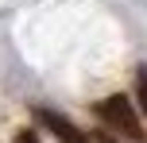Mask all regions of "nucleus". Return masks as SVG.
<instances>
[{
	"label": "nucleus",
	"instance_id": "1",
	"mask_svg": "<svg viewBox=\"0 0 147 143\" xmlns=\"http://www.w3.org/2000/svg\"><path fill=\"white\" fill-rule=\"evenodd\" d=\"M97 116H101V124L112 132H120V139L128 143H147V128L140 120V112H136V101L124 97V93H109L105 101H97Z\"/></svg>",
	"mask_w": 147,
	"mask_h": 143
},
{
	"label": "nucleus",
	"instance_id": "2",
	"mask_svg": "<svg viewBox=\"0 0 147 143\" xmlns=\"http://www.w3.org/2000/svg\"><path fill=\"white\" fill-rule=\"evenodd\" d=\"M35 120L43 124V128L51 132L58 143H93V139H89V132H81L78 124L70 120V116L54 112V108H35Z\"/></svg>",
	"mask_w": 147,
	"mask_h": 143
},
{
	"label": "nucleus",
	"instance_id": "3",
	"mask_svg": "<svg viewBox=\"0 0 147 143\" xmlns=\"http://www.w3.org/2000/svg\"><path fill=\"white\" fill-rule=\"evenodd\" d=\"M136 112H140V120L147 124V62L136 66Z\"/></svg>",
	"mask_w": 147,
	"mask_h": 143
},
{
	"label": "nucleus",
	"instance_id": "4",
	"mask_svg": "<svg viewBox=\"0 0 147 143\" xmlns=\"http://www.w3.org/2000/svg\"><path fill=\"white\" fill-rule=\"evenodd\" d=\"M16 143H43V139H39L35 128H20V132H16Z\"/></svg>",
	"mask_w": 147,
	"mask_h": 143
},
{
	"label": "nucleus",
	"instance_id": "5",
	"mask_svg": "<svg viewBox=\"0 0 147 143\" xmlns=\"http://www.w3.org/2000/svg\"><path fill=\"white\" fill-rule=\"evenodd\" d=\"M97 143H120L116 136H109V132H97Z\"/></svg>",
	"mask_w": 147,
	"mask_h": 143
}]
</instances>
